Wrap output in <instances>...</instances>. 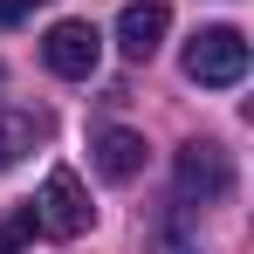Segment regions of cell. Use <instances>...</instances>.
<instances>
[{
	"label": "cell",
	"instance_id": "cell-1",
	"mask_svg": "<svg viewBox=\"0 0 254 254\" xmlns=\"http://www.w3.org/2000/svg\"><path fill=\"white\" fill-rule=\"evenodd\" d=\"M172 192H179V206H220L234 192V158L213 137H192L179 151V165H172Z\"/></svg>",
	"mask_w": 254,
	"mask_h": 254
},
{
	"label": "cell",
	"instance_id": "cell-2",
	"mask_svg": "<svg viewBox=\"0 0 254 254\" xmlns=\"http://www.w3.org/2000/svg\"><path fill=\"white\" fill-rule=\"evenodd\" d=\"M186 76L199 89H234L248 76V35L241 28H199L186 42Z\"/></svg>",
	"mask_w": 254,
	"mask_h": 254
},
{
	"label": "cell",
	"instance_id": "cell-3",
	"mask_svg": "<svg viewBox=\"0 0 254 254\" xmlns=\"http://www.w3.org/2000/svg\"><path fill=\"white\" fill-rule=\"evenodd\" d=\"M89 220H96V206H89L83 179H76L69 165H55V172L42 179V192H35V227H48L55 241H83Z\"/></svg>",
	"mask_w": 254,
	"mask_h": 254
},
{
	"label": "cell",
	"instance_id": "cell-4",
	"mask_svg": "<svg viewBox=\"0 0 254 254\" xmlns=\"http://www.w3.org/2000/svg\"><path fill=\"white\" fill-rule=\"evenodd\" d=\"M96 55H103V35L89 28V21H55L42 42V62L55 76H69V83H83L89 69H96Z\"/></svg>",
	"mask_w": 254,
	"mask_h": 254
},
{
	"label": "cell",
	"instance_id": "cell-5",
	"mask_svg": "<svg viewBox=\"0 0 254 254\" xmlns=\"http://www.w3.org/2000/svg\"><path fill=\"white\" fill-rule=\"evenodd\" d=\"M165 28H172V7H165V0H137V7H124V21H117L124 62H151L158 42H165Z\"/></svg>",
	"mask_w": 254,
	"mask_h": 254
},
{
	"label": "cell",
	"instance_id": "cell-6",
	"mask_svg": "<svg viewBox=\"0 0 254 254\" xmlns=\"http://www.w3.org/2000/svg\"><path fill=\"white\" fill-rule=\"evenodd\" d=\"M89 158H96V172H103L110 186H130V179L144 172V137L124 130V124H103L89 137Z\"/></svg>",
	"mask_w": 254,
	"mask_h": 254
},
{
	"label": "cell",
	"instance_id": "cell-7",
	"mask_svg": "<svg viewBox=\"0 0 254 254\" xmlns=\"http://www.w3.org/2000/svg\"><path fill=\"white\" fill-rule=\"evenodd\" d=\"M42 137H48V117H42V110H0V172L21 165Z\"/></svg>",
	"mask_w": 254,
	"mask_h": 254
},
{
	"label": "cell",
	"instance_id": "cell-8",
	"mask_svg": "<svg viewBox=\"0 0 254 254\" xmlns=\"http://www.w3.org/2000/svg\"><path fill=\"white\" fill-rule=\"evenodd\" d=\"M151 254H199V234H192V220L186 206H172L158 227H151Z\"/></svg>",
	"mask_w": 254,
	"mask_h": 254
},
{
	"label": "cell",
	"instance_id": "cell-9",
	"mask_svg": "<svg viewBox=\"0 0 254 254\" xmlns=\"http://www.w3.org/2000/svg\"><path fill=\"white\" fill-rule=\"evenodd\" d=\"M35 234V206L28 213H14V220H0V254H21V241Z\"/></svg>",
	"mask_w": 254,
	"mask_h": 254
},
{
	"label": "cell",
	"instance_id": "cell-10",
	"mask_svg": "<svg viewBox=\"0 0 254 254\" xmlns=\"http://www.w3.org/2000/svg\"><path fill=\"white\" fill-rule=\"evenodd\" d=\"M28 14H35V0H0V28H21Z\"/></svg>",
	"mask_w": 254,
	"mask_h": 254
}]
</instances>
